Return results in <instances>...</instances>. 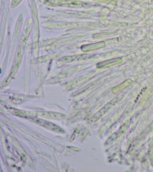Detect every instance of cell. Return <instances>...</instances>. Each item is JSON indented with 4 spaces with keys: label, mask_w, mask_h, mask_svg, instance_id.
I'll return each mask as SVG.
<instances>
[{
    "label": "cell",
    "mask_w": 153,
    "mask_h": 172,
    "mask_svg": "<svg viewBox=\"0 0 153 172\" xmlns=\"http://www.w3.org/2000/svg\"><path fill=\"white\" fill-rule=\"evenodd\" d=\"M122 98V96L121 95H117L115 98H114V99L110 101V102L107 103L104 107H103L102 109L100 110L98 112H97L92 118H91V121L92 122H93V121L98 120V119H99V118L101 117V116L103 115L104 114L110 109V108H111L114 106V105L116 103L118 102Z\"/></svg>",
    "instance_id": "cell-1"
},
{
    "label": "cell",
    "mask_w": 153,
    "mask_h": 172,
    "mask_svg": "<svg viewBox=\"0 0 153 172\" xmlns=\"http://www.w3.org/2000/svg\"><path fill=\"white\" fill-rule=\"evenodd\" d=\"M36 123L42 126L43 127H44L46 128V129H48L49 130H51L52 131H54V132H58V133H63L64 131L61 129L60 127L58 126H56L54 124H53L51 122H49L48 121L42 120V119H37L36 121Z\"/></svg>",
    "instance_id": "cell-2"
}]
</instances>
